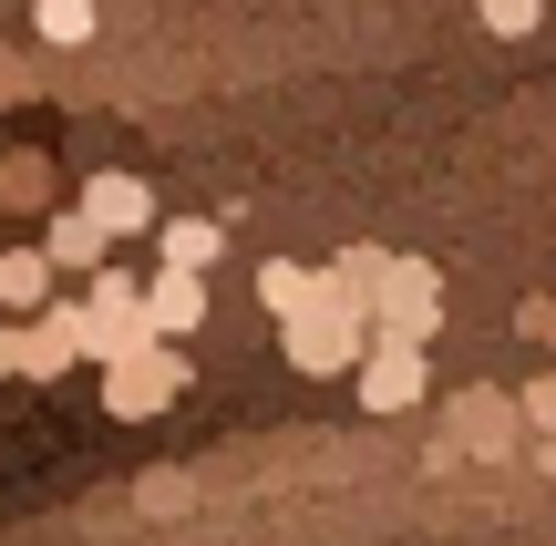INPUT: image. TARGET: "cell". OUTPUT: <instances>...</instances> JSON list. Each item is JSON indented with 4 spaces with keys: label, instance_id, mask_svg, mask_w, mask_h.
Returning a JSON list of instances; mask_svg holds the SVG:
<instances>
[{
    "label": "cell",
    "instance_id": "9c48e42d",
    "mask_svg": "<svg viewBox=\"0 0 556 546\" xmlns=\"http://www.w3.org/2000/svg\"><path fill=\"white\" fill-rule=\"evenodd\" d=\"M144 320H155V341H186V330L206 320V279H186V268H144Z\"/></svg>",
    "mask_w": 556,
    "mask_h": 546
},
{
    "label": "cell",
    "instance_id": "7c38bea8",
    "mask_svg": "<svg viewBox=\"0 0 556 546\" xmlns=\"http://www.w3.org/2000/svg\"><path fill=\"white\" fill-rule=\"evenodd\" d=\"M0 206H11V217H62L52 155H0Z\"/></svg>",
    "mask_w": 556,
    "mask_h": 546
},
{
    "label": "cell",
    "instance_id": "6da1fadb",
    "mask_svg": "<svg viewBox=\"0 0 556 546\" xmlns=\"http://www.w3.org/2000/svg\"><path fill=\"white\" fill-rule=\"evenodd\" d=\"M433 330H443V279H433V258H392V268H381V289H371V341L433 351Z\"/></svg>",
    "mask_w": 556,
    "mask_h": 546
},
{
    "label": "cell",
    "instance_id": "8fae6325",
    "mask_svg": "<svg viewBox=\"0 0 556 546\" xmlns=\"http://www.w3.org/2000/svg\"><path fill=\"white\" fill-rule=\"evenodd\" d=\"M217 247H227V217H165L155 227V268H186V279H206Z\"/></svg>",
    "mask_w": 556,
    "mask_h": 546
},
{
    "label": "cell",
    "instance_id": "7a4b0ae2",
    "mask_svg": "<svg viewBox=\"0 0 556 546\" xmlns=\"http://www.w3.org/2000/svg\"><path fill=\"white\" fill-rule=\"evenodd\" d=\"M83 309H93V361H135V351H155V320H144V279L135 268H103V279H83Z\"/></svg>",
    "mask_w": 556,
    "mask_h": 546
},
{
    "label": "cell",
    "instance_id": "ffe728a7",
    "mask_svg": "<svg viewBox=\"0 0 556 546\" xmlns=\"http://www.w3.org/2000/svg\"><path fill=\"white\" fill-rule=\"evenodd\" d=\"M536 474H556V444H536Z\"/></svg>",
    "mask_w": 556,
    "mask_h": 546
},
{
    "label": "cell",
    "instance_id": "277c9868",
    "mask_svg": "<svg viewBox=\"0 0 556 546\" xmlns=\"http://www.w3.org/2000/svg\"><path fill=\"white\" fill-rule=\"evenodd\" d=\"M443 423H454V433H443V444H454V454H475V465H505V454H516L526 444V412H516V392H454V412H443Z\"/></svg>",
    "mask_w": 556,
    "mask_h": 546
},
{
    "label": "cell",
    "instance_id": "4fadbf2b",
    "mask_svg": "<svg viewBox=\"0 0 556 546\" xmlns=\"http://www.w3.org/2000/svg\"><path fill=\"white\" fill-rule=\"evenodd\" d=\"M93 31H103V0H31V41H52V52H83Z\"/></svg>",
    "mask_w": 556,
    "mask_h": 546
},
{
    "label": "cell",
    "instance_id": "52a82bcc",
    "mask_svg": "<svg viewBox=\"0 0 556 546\" xmlns=\"http://www.w3.org/2000/svg\"><path fill=\"white\" fill-rule=\"evenodd\" d=\"M41 258H52L62 279H103V268H114V238H103V227L83 217V206H62V217L41 227Z\"/></svg>",
    "mask_w": 556,
    "mask_h": 546
},
{
    "label": "cell",
    "instance_id": "ac0fdd59",
    "mask_svg": "<svg viewBox=\"0 0 556 546\" xmlns=\"http://www.w3.org/2000/svg\"><path fill=\"white\" fill-rule=\"evenodd\" d=\"M516 320H526V330H536V341L556 351V300H526V309H516Z\"/></svg>",
    "mask_w": 556,
    "mask_h": 546
},
{
    "label": "cell",
    "instance_id": "5b68a950",
    "mask_svg": "<svg viewBox=\"0 0 556 546\" xmlns=\"http://www.w3.org/2000/svg\"><path fill=\"white\" fill-rule=\"evenodd\" d=\"M73 206L103 227V238H144V227H155V186H144L135 165H103V176H83Z\"/></svg>",
    "mask_w": 556,
    "mask_h": 546
},
{
    "label": "cell",
    "instance_id": "9a60e30c",
    "mask_svg": "<svg viewBox=\"0 0 556 546\" xmlns=\"http://www.w3.org/2000/svg\"><path fill=\"white\" fill-rule=\"evenodd\" d=\"M475 11H484V31H495V41H526L546 21V0H475Z\"/></svg>",
    "mask_w": 556,
    "mask_h": 546
},
{
    "label": "cell",
    "instance_id": "30bf717a",
    "mask_svg": "<svg viewBox=\"0 0 556 546\" xmlns=\"http://www.w3.org/2000/svg\"><path fill=\"white\" fill-rule=\"evenodd\" d=\"M0 371H11V382H62L73 351H62L41 320H0Z\"/></svg>",
    "mask_w": 556,
    "mask_h": 546
},
{
    "label": "cell",
    "instance_id": "8992f818",
    "mask_svg": "<svg viewBox=\"0 0 556 546\" xmlns=\"http://www.w3.org/2000/svg\"><path fill=\"white\" fill-rule=\"evenodd\" d=\"M351 382H361V412H413V403H422V351L371 341V361H361Z\"/></svg>",
    "mask_w": 556,
    "mask_h": 546
},
{
    "label": "cell",
    "instance_id": "ba28073f",
    "mask_svg": "<svg viewBox=\"0 0 556 546\" xmlns=\"http://www.w3.org/2000/svg\"><path fill=\"white\" fill-rule=\"evenodd\" d=\"M52 300H62V268L41 258V247H0V309H11V320H41Z\"/></svg>",
    "mask_w": 556,
    "mask_h": 546
},
{
    "label": "cell",
    "instance_id": "e0dca14e",
    "mask_svg": "<svg viewBox=\"0 0 556 546\" xmlns=\"http://www.w3.org/2000/svg\"><path fill=\"white\" fill-rule=\"evenodd\" d=\"M144 516H186V474H144Z\"/></svg>",
    "mask_w": 556,
    "mask_h": 546
},
{
    "label": "cell",
    "instance_id": "3957f363",
    "mask_svg": "<svg viewBox=\"0 0 556 546\" xmlns=\"http://www.w3.org/2000/svg\"><path fill=\"white\" fill-rule=\"evenodd\" d=\"M176 392H186V351L176 341H155V351H135V361L103 371V412H114V423H155Z\"/></svg>",
    "mask_w": 556,
    "mask_h": 546
},
{
    "label": "cell",
    "instance_id": "d6986e66",
    "mask_svg": "<svg viewBox=\"0 0 556 546\" xmlns=\"http://www.w3.org/2000/svg\"><path fill=\"white\" fill-rule=\"evenodd\" d=\"M0 103H21V62H0Z\"/></svg>",
    "mask_w": 556,
    "mask_h": 546
},
{
    "label": "cell",
    "instance_id": "5bb4252c",
    "mask_svg": "<svg viewBox=\"0 0 556 546\" xmlns=\"http://www.w3.org/2000/svg\"><path fill=\"white\" fill-rule=\"evenodd\" d=\"M258 300L278 309V330H289V320H309V309H319V268H299V258H268V268H258Z\"/></svg>",
    "mask_w": 556,
    "mask_h": 546
},
{
    "label": "cell",
    "instance_id": "2e32d148",
    "mask_svg": "<svg viewBox=\"0 0 556 546\" xmlns=\"http://www.w3.org/2000/svg\"><path fill=\"white\" fill-rule=\"evenodd\" d=\"M516 412H526V433H536V444H556V371H536V382L516 392Z\"/></svg>",
    "mask_w": 556,
    "mask_h": 546
}]
</instances>
